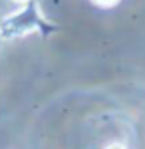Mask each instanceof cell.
Wrapping results in <instances>:
<instances>
[{"instance_id": "277c9868", "label": "cell", "mask_w": 145, "mask_h": 149, "mask_svg": "<svg viewBox=\"0 0 145 149\" xmlns=\"http://www.w3.org/2000/svg\"><path fill=\"white\" fill-rule=\"evenodd\" d=\"M14 2H20V4H24V2H30V0H14Z\"/></svg>"}, {"instance_id": "3957f363", "label": "cell", "mask_w": 145, "mask_h": 149, "mask_svg": "<svg viewBox=\"0 0 145 149\" xmlns=\"http://www.w3.org/2000/svg\"><path fill=\"white\" fill-rule=\"evenodd\" d=\"M103 149H127V145L121 143V141H112V143H107Z\"/></svg>"}, {"instance_id": "7a4b0ae2", "label": "cell", "mask_w": 145, "mask_h": 149, "mask_svg": "<svg viewBox=\"0 0 145 149\" xmlns=\"http://www.w3.org/2000/svg\"><path fill=\"white\" fill-rule=\"evenodd\" d=\"M93 4H98V6H101V8H112V6H115L119 0H91Z\"/></svg>"}, {"instance_id": "6da1fadb", "label": "cell", "mask_w": 145, "mask_h": 149, "mask_svg": "<svg viewBox=\"0 0 145 149\" xmlns=\"http://www.w3.org/2000/svg\"><path fill=\"white\" fill-rule=\"evenodd\" d=\"M36 20H38V16H34L32 8H22L20 12L10 14V16L2 22L0 34L4 36V38H14V36L30 34L34 28H36Z\"/></svg>"}]
</instances>
